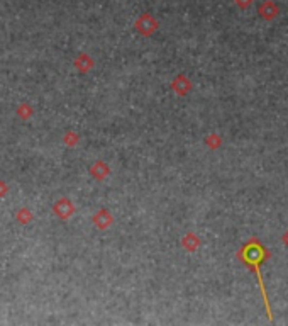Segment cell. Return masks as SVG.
<instances>
[{
  "label": "cell",
  "instance_id": "3957f363",
  "mask_svg": "<svg viewBox=\"0 0 288 326\" xmlns=\"http://www.w3.org/2000/svg\"><path fill=\"white\" fill-rule=\"evenodd\" d=\"M236 2H237V5H239V7H242V9H244V7H248L249 3L252 2V0H236Z\"/></svg>",
  "mask_w": 288,
  "mask_h": 326
},
{
  "label": "cell",
  "instance_id": "6da1fadb",
  "mask_svg": "<svg viewBox=\"0 0 288 326\" xmlns=\"http://www.w3.org/2000/svg\"><path fill=\"white\" fill-rule=\"evenodd\" d=\"M242 257H244L246 264H249L251 267H254L256 273H258L259 284H261V290H263V297H265L266 311H268V316L271 318V311H270V306H268V296H266V290H265V287H263L261 273H259V264H261V260L265 258V250H263V247L258 243V241H252L251 245H248V247H246V250H244V253H242Z\"/></svg>",
  "mask_w": 288,
  "mask_h": 326
},
{
  "label": "cell",
  "instance_id": "7a4b0ae2",
  "mask_svg": "<svg viewBox=\"0 0 288 326\" xmlns=\"http://www.w3.org/2000/svg\"><path fill=\"white\" fill-rule=\"evenodd\" d=\"M276 14H278V7H276L271 0H266V2H263L261 7H259V16L265 17V19H273Z\"/></svg>",
  "mask_w": 288,
  "mask_h": 326
}]
</instances>
